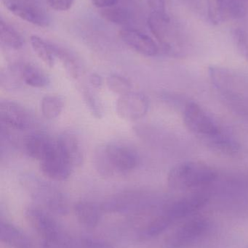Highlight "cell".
Returning a JSON list of instances; mask_svg holds the SVG:
<instances>
[{"label":"cell","instance_id":"d6a6232c","mask_svg":"<svg viewBox=\"0 0 248 248\" xmlns=\"http://www.w3.org/2000/svg\"></svg>","mask_w":248,"mask_h":248},{"label":"cell","instance_id":"3957f363","mask_svg":"<svg viewBox=\"0 0 248 248\" xmlns=\"http://www.w3.org/2000/svg\"><path fill=\"white\" fill-rule=\"evenodd\" d=\"M148 26L163 50L171 55L180 53V36L168 15L151 13L148 18Z\"/></svg>","mask_w":248,"mask_h":248},{"label":"cell","instance_id":"277c9868","mask_svg":"<svg viewBox=\"0 0 248 248\" xmlns=\"http://www.w3.org/2000/svg\"><path fill=\"white\" fill-rule=\"evenodd\" d=\"M111 176L115 172L132 171L139 163L138 153L130 146L121 143H110L102 147Z\"/></svg>","mask_w":248,"mask_h":248},{"label":"cell","instance_id":"7402d4cb","mask_svg":"<svg viewBox=\"0 0 248 248\" xmlns=\"http://www.w3.org/2000/svg\"><path fill=\"white\" fill-rule=\"evenodd\" d=\"M64 108V100L59 96H45L41 102V111L44 117L47 119H54L59 117Z\"/></svg>","mask_w":248,"mask_h":248},{"label":"cell","instance_id":"ba28073f","mask_svg":"<svg viewBox=\"0 0 248 248\" xmlns=\"http://www.w3.org/2000/svg\"><path fill=\"white\" fill-rule=\"evenodd\" d=\"M208 227V221L202 217L187 221L166 240L165 248L188 247L205 232Z\"/></svg>","mask_w":248,"mask_h":248},{"label":"cell","instance_id":"e0dca14e","mask_svg":"<svg viewBox=\"0 0 248 248\" xmlns=\"http://www.w3.org/2000/svg\"><path fill=\"white\" fill-rule=\"evenodd\" d=\"M0 240L13 248H32V242L24 233L15 226L3 221L0 223Z\"/></svg>","mask_w":248,"mask_h":248},{"label":"cell","instance_id":"9c48e42d","mask_svg":"<svg viewBox=\"0 0 248 248\" xmlns=\"http://www.w3.org/2000/svg\"><path fill=\"white\" fill-rule=\"evenodd\" d=\"M149 108L147 96L142 93H131L120 96L116 103V111L121 119L136 121L144 117Z\"/></svg>","mask_w":248,"mask_h":248},{"label":"cell","instance_id":"603a6c76","mask_svg":"<svg viewBox=\"0 0 248 248\" xmlns=\"http://www.w3.org/2000/svg\"><path fill=\"white\" fill-rule=\"evenodd\" d=\"M102 16L108 21L117 25H127L132 20V13L126 7L116 5L102 10Z\"/></svg>","mask_w":248,"mask_h":248},{"label":"cell","instance_id":"d6986e66","mask_svg":"<svg viewBox=\"0 0 248 248\" xmlns=\"http://www.w3.org/2000/svg\"><path fill=\"white\" fill-rule=\"evenodd\" d=\"M30 43L36 55L49 67L54 66L56 58L55 55V45L45 41L39 36H31Z\"/></svg>","mask_w":248,"mask_h":248},{"label":"cell","instance_id":"44dd1931","mask_svg":"<svg viewBox=\"0 0 248 248\" xmlns=\"http://www.w3.org/2000/svg\"><path fill=\"white\" fill-rule=\"evenodd\" d=\"M55 55L56 60L61 62L69 77L73 78H78L80 77L82 73L81 65L73 54L55 45Z\"/></svg>","mask_w":248,"mask_h":248},{"label":"cell","instance_id":"ac0fdd59","mask_svg":"<svg viewBox=\"0 0 248 248\" xmlns=\"http://www.w3.org/2000/svg\"><path fill=\"white\" fill-rule=\"evenodd\" d=\"M22 81L34 88H43L50 84L49 77L34 65L29 63H17Z\"/></svg>","mask_w":248,"mask_h":248},{"label":"cell","instance_id":"5bb4252c","mask_svg":"<svg viewBox=\"0 0 248 248\" xmlns=\"http://www.w3.org/2000/svg\"><path fill=\"white\" fill-rule=\"evenodd\" d=\"M73 169L72 165L60 153L58 148L52 155L40 162V170L42 173L57 182L66 180L71 176Z\"/></svg>","mask_w":248,"mask_h":248},{"label":"cell","instance_id":"30bf717a","mask_svg":"<svg viewBox=\"0 0 248 248\" xmlns=\"http://www.w3.org/2000/svg\"><path fill=\"white\" fill-rule=\"evenodd\" d=\"M122 42L132 50L144 56L154 57L160 53L157 42L144 32L131 28H125L119 31Z\"/></svg>","mask_w":248,"mask_h":248},{"label":"cell","instance_id":"4316f807","mask_svg":"<svg viewBox=\"0 0 248 248\" xmlns=\"http://www.w3.org/2000/svg\"><path fill=\"white\" fill-rule=\"evenodd\" d=\"M68 248H112V246L104 240L90 237L70 238Z\"/></svg>","mask_w":248,"mask_h":248},{"label":"cell","instance_id":"484cf974","mask_svg":"<svg viewBox=\"0 0 248 248\" xmlns=\"http://www.w3.org/2000/svg\"><path fill=\"white\" fill-rule=\"evenodd\" d=\"M83 97L90 113L96 119H102L103 116V108L99 99L88 90H83Z\"/></svg>","mask_w":248,"mask_h":248},{"label":"cell","instance_id":"4fadbf2b","mask_svg":"<svg viewBox=\"0 0 248 248\" xmlns=\"http://www.w3.org/2000/svg\"><path fill=\"white\" fill-rule=\"evenodd\" d=\"M208 201L207 195L198 192L173 202L167 207L164 213L174 222L176 220L185 218L196 213L206 205Z\"/></svg>","mask_w":248,"mask_h":248},{"label":"cell","instance_id":"83f0119b","mask_svg":"<svg viewBox=\"0 0 248 248\" xmlns=\"http://www.w3.org/2000/svg\"><path fill=\"white\" fill-rule=\"evenodd\" d=\"M233 40L240 55L248 61V38L243 29L237 28L232 31Z\"/></svg>","mask_w":248,"mask_h":248},{"label":"cell","instance_id":"7c38bea8","mask_svg":"<svg viewBox=\"0 0 248 248\" xmlns=\"http://www.w3.org/2000/svg\"><path fill=\"white\" fill-rule=\"evenodd\" d=\"M24 145L28 155L39 162L50 157L58 150L57 140L45 133L31 134L26 138Z\"/></svg>","mask_w":248,"mask_h":248},{"label":"cell","instance_id":"7a4b0ae2","mask_svg":"<svg viewBox=\"0 0 248 248\" xmlns=\"http://www.w3.org/2000/svg\"><path fill=\"white\" fill-rule=\"evenodd\" d=\"M216 177V171L208 164L186 161L176 165L170 170L167 183L175 190L186 191L208 186Z\"/></svg>","mask_w":248,"mask_h":248},{"label":"cell","instance_id":"d4e9b609","mask_svg":"<svg viewBox=\"0 0 248 248\" xmlns=\"http://www.w3.org/2000/svg\"><path fill=\"white\" fill-rule=\"evenodd\" d=\"M173 223L170 218L163 213L149 223L148 227L144 230V234L147 237H157L165 231Z\"/></svg>","mask_w":248,"mask_h":248},{"label":"cell","instance_id":"8992f818","mask_svg":"<svg viewBox=\"0 0 248 248\" xmlns=\"http://www.w3.org/2000/svg\"><path fill=\"white\" fill-rule=\"evenodd\" d=\"M28 224L42 239L44 244L57 240L62 235L57 223L42 210L30 207L25 211Z\"/></svg>","mask_w":248,"mask_h":248},{"label":"cell","instance_id":"6da1fadb","mask_svg":"<svg viewBox=\"0 0 248 248\" xmlns=\"http://www.w3.org/2000/svg\"><path fill=\"white\" fill-rule=\"evenodd\" d=\"M183 119L186 128L210 147L226 154L238 152V143L226 134L218 123L195 102H188L185 105Z\"/></svg>","mask_w":248,"mask_h":248},{"label":"cell","instance_id":"cb8c5ba5","mask_svg":"<svg viewBox=\"0 0 248 248\" xmlns=\"http://www.w3.org/2000/svg\"><path fill=\"white\" fill-rule=\"evenodd\" d=\"M106 84L109 90L115 94H119V96L132 92V84L130 80L119 74H112L109 76L106 79Z\"/></svg>","mask_w":248,"mask_h":248},{"label":"cell","instance_id":"ffe728a7","mask_svg":"<svg viewBox=\"0 0 248 248\" xmlns=\"http://www.w3.org/2000/svg\"><path fill=\"white\" fill-rule=\"evenodd\" d=\"M0 39L6 47L16 50L21 49L24 45L23 36L2 18L0 20Z\"/></svg>","mask_w":248,"mask_h":248},{"label":"cell","instance_id":"1f68e13d","mask_svg":"<svg viewBox=\"0 0 248 248\" xmlns=\"http://www.w3.org/2000/svg\"><path fill=\"white\" fill-rule=\"evenodd\" d=\"M90 83L94 88H100L103 84V79L99 74H92L90 77Z\"/></svg>","mask_w":248,"mask_h":248},{"label":"cell","instance_id":"2e32d148","mask_svg":"<svg viewBox=\"0 0 248 248\" xmlns=\"http://www.w3.org/2000/svg\"><path fill=\"white\" fill-rule=\"evenodd\" d=\"M102 211L101 207L86 201L78 202L74 206V212L79 222L88 229L94 228L98 225Z\"/></svg>","mask_w":248,"mask_h":248},{"label":"cell","instance_id":"f1b7e54d","mask_svg":"<svg viewBox=\"0 0 248 248\" xmlns=\"http://www.w3.org/2000/svg\"><path fill=\"white\" fill-rule=\"evenodd\" d=\"M149 7L151 10V13L167 16L165 0H146Z\"/></svg>","mask_w":248,"mask_h":248},{"label":"cell","instance_id":"8fae6325","mask_svg":"<svg viewBox=\"0 0 248 248\" xmlns=\"http://www.w3.org/2000/svg\"><path fill=\"white\" fill-rule=\"evenodd\" d=\"M0 119L6 126L18 131L27 129L32 124V116L24 107L8 100L1 102Z\"/></svg>","mask_w":248,"mask_h":248},{"label":"cell","instance_id":"5b68a950","mask_svg":"<svg viewBox=\"0 0 248 248\" xmlns=\"http://www.w3.org/2000/svg\"><path fill=\"white\" fill-rule=\"evenodd\" d=\"M4 7L15 16L39 27H48L50 19L42 7L30 0H1Z\"/></svg>","mask_w":248,"mask_h":248},{"label":"cell","instance_id":"f546056e","mask_svg":"<svg viewBox=\"0 0 248 248\" xmlns=\"http://www.w3.org/2000/svg\"><path fill=\"white\" fill-rule=\"evenodd\" d=\"M48 5L56 11H67L72 7L74 0H47Z\"/></svg>","mask_w":248,"mask_h":248},{"label":"cell","instance_id":"52a82bcc","mask_svg":"<svg viewBox=\"0 0 248 248\" xmlns=\"http://www.w3.org/2000/svg\"><path fill=\"white\" fill-rule=\"evenodd\" d=\"M246 13V0H208V17L214 24L241 18Z\"/></svg>","mask_w":248,"mask_h":248},{"label":"cell","instance_id":"9a60e30c","mask_svg":"<svg viewBox=\"0 0 248 248\" xmlns=\"http://www.w3.org/2000/svg\"><path fill=\"white\" fill-rule=\"evenodd\" d=\"M60 153L72 165L73 167L81 166L84 160V151L81 141L77 136L70 131H66L57 139Z\"/></svg>","mask_w":248,"mask_h":248},{"label":"cell","instance_id":"4dcf8cb0","mask_svg":"<svg viewBox=\"0 0 248 248\" xmlns=\"http://www.w3.org/2000/svg\"><path fill=\"white\" fill-rule=\"evenodd\" d=\"M119 0H91L92 4L99 9L104 10L116 5Z\"/></svg>","mask_w":248,"mask_h":248}]
</instances>
